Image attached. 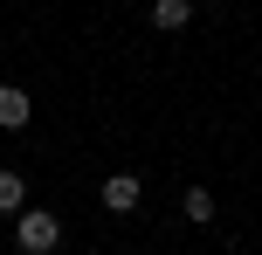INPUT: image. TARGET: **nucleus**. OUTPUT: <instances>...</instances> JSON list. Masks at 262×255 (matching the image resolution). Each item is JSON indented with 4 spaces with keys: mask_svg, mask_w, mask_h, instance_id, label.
<instances>
[{
    "mask_svg": "<svg viewBox=\"0 0 262 255\" xmlns=\"http://www.w3.org/2000/svg\"><path fill=\"white\" fill-rule=\"evenodd\" d=\"M14 242H21V255H55L62 248V221L49 207H21L14 214Z\"/></svg>",
    "mask_w": 262,
    "mask_h": 255,
    "instance_id": "obj_1",
    "label": "nucleus"
},
{
    "mask_svg": "<svg viewBox=\"0 0 262 255\" xmlns=\"http://www.w3.org/2000/svg\"><path fill=\"white\" fill-rule=\"evenodd\" d=\"M138 200H145V179L138 173H111L104 179V207H111V214H138Z\"/></svg>",
    "mask_w": 262,
    "mask_h": 255,
    "instance_id": "obj_2",
    "label": "nucleus"
},
{
    "mask_svg": "<svg viewBox=\"0 0 262 255\" xmlns=\"http://www.w3.org/2000/svg\"><path fill=\"white\" fill-rule=\"evenodd\" d=\"M35 118V104H28L21 83H0V131H21V124Z\"/></svg>",
    "mask_w": 262,
    "mask_h": 255,
    "instance_id": "obj_3",
    "label": "nucleus"
},
{
    "mask_svg": "<svg viewBox=\"0 0 262 255\" xmlns=\"http://www.w3.org/2000/svg\"><path fill=\"white\" fill-rule=\"evenodd\" d=\"M193 7H200V0H152V28H159V35H180V28L193 21Z\"/></svg>",
    "mask_w": 262,
    "mask_h": 255,
    "instance_id": "obj_4",
    "label": "nucleus"
},
{
    "mask_svg": "<svg viewBox=\"0 0 262 255\" xmlns=\"http://www.w3.org/2000/svg\"><path fill=\"white\" fill-rule=\"evenodd\" d=\"M21 207H28V179L0 166V221H14V214H21Z\"/></svg>",
    "mask_w": 262,
    "mask_h": 255,
    "instance_id": "obj_5",
    "label": "nucleus"
},
{
    "mask_svg": "<svg viewBox=\"0 0 262 255\" xmlns=\"http://www.w3.org/2000/svg\"><path fill=\"white\" fill-rule=\"evenodd\" d=\"M180 214H186V221H214V193H207V187H186Z\"/></svg>",
    "mask_w": 262,
    "mask_h": 255,
    "instance_id": "obj_6",
    "label": "nucleus"
}]
</instances>
